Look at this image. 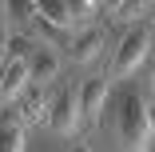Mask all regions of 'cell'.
Returning a JSON list of instances; mask_svg holds the SVG:
<instances>
[{
	"label": "cell",
	"mask_w": 155,
	"mask_h": 152,
	"mask_svg": "<svg viewBox=\"0 0 155 152\" xmlns=\"http://www.w3.org/2000/svg\"><path fill=\"white\" fill-rule=\"evenodd\" d=\"M147 52H151V32L143 24H135L127 36L119 40V48H115V64H111V72L115 76H131L143 60H147Z\"/></svg>",
	"instance_id": "obj_3"
},
{
	"label": "cell",
	"mask_w": 155,
	"mask_h": 152,
	"mask_svg": "<svg viewBox=\"0 0 155 152\" xmlns=\"http://www.w3.org/2000/svg\"><path fill=\"white\" fill-rule=\"evenodd\" d=\"M28 24H32V32H36L40 40H48V44H56V36H60V28H56L52 20H44V16H32Z\"/></svg>",
	"instance_id": "obj_15"
},
{
	"label": "cell",
	"mask_w": 155,
	"mask_h": 152,
	"mask_svg": "<svg viewBox=\"0 0 155 152\" xmlns=\"http://www.w3.org/2000/svg\"><path fill=\"white\" fill-rule=\"evenodd\" d=\"M119 140L127 152H147L151 144V128H147V100L127 92L123 96V112H119Z\"/></svg>",
	"instance_id": "obj_1"
},
{
	"label": "cell",
	"mask_w": 155,
	"mask_h": 152,
	"mask_svg": "<svg viewBox=\"0 0 155 152\" xmlns=\"http://www.w3.org/2000/svg\"><path fill=\"white\" fill-rule=\"evenodd\" d=\"M4 52H8V60H28L36 52V40L28 36V32H8V40H4Z\"/></svg>",
	"instance_id": "obj_11"
},
{
	"label": "cell",
	"mask_w": 155,
	"mask_h": 152,
	"mask_svg": "<svg viewBox=\"0 0 155 152\" xmlns=\"http://www.w3.org/2000/svg\"><path fill=\"white\" fill-rule=\"evenodd\" d=\"M56 76H60L56 48H36L32 56H28V84H40V88H48Z\"/></svg>",
	"instance_id": "obj_8"
},
{
	"label": "cell",
	"mask_w": 155,
	"mask_h": 152,
	"mask_svg": "<svg viewBox=\"0 0 155 152\" xmlns=\"http://www.w3.org/2000/svg\"><path fill=\"white\" fill-rule=\"evenodd\" d=\"M111 12H115V20H135V16L147 12V0H119Z\"/></svg>",
	"instance_id": "obj_14"
},
{
	"label": "cell",
	"mask_w": 155,
	"mask_h": 152,
	"mask_svg": "<svg viewBox=\"0 0 155 152\" xmlns=\"http://www.w3.org/2000/svg\"><path fill=\"white\" fill-rule=\"evenodd\" d=\"M147 8H155V0H147Z\"/></svg>",
	"instance_id": "obj_21"
},
{
	"label": "cell",
	"mask_w": 155,
	"mask_h": 152,
	"mask_svg": "<svg viewBox=\"0 0 155 152\" xmlns=\"http://www.w3.org/2000/svg\"><path fill=\"white\" fill-rule=\"evenodd\" d=\"M104 104H107V76L80 80V124H100Z\"/></svg>",
	"instance_id": "obj_4"
},
{
	"label": "cell",
	"mask_w": 155,
	"mask_h": 152,
	"mask_svg": "<svg viewBox=\"0 0 155 152\" xmlns=\"http://www.w3.org/2000/svg\"><path fill=\"white\" fill-rule=\"evenodd\" d=\"M151 88H155V72H151Z\"/></svg>",
	"instance_id": "obj_22"
},
{
	"label": "cell",
	"mask_w": 155,
	"mask_h": 152,
	"mask_svg": "<svg viewBox=\"0 0 155 152\" xmlns=\"http://www.w3.org/2000/svg\"><path fill=\"white\" fill-rule=\"evenodd\" d=\"M36 16L52 20L56 28H68V24H72V20H68V4H64V0H36Z\"/></svg>",
	"instance_id": "obj_12"
},
{
	"label": "cell",
	"mask_w": 155,
	"mask_h": 152,
	"mask_svg": "<svg viewBox=\"0 0 155 152\" xmlns=\"http://www.w3.org/2000/svg\"><path fill=\"white\" fill-rule=\"evenodd\" d=\"M24 144H28V128L16 116L0 120V152H24Z\"/></svg>",
	"instance_id": "obj_9"
},
{
	"label": "cell",
	"mask_w": 155,
	"mask_h": 152,
	"mask_svg": "<svg viewBox=\"0 0 155 152\" xmlns=\"http://www.w3.org/2000/svg\"><path fill=\"white\" fill-rule=\"evenodd\" d=\"M24 88H28V60H8L0 68V104H16Z\"/></svg>",
	"instance_id": "obj_7"
},
{
	"label": "cell",
	"mask_w": 155,
	"mask_h": 152,
	"mask_svg": "<svg viewBox=\"0 0 155 152\" xmlns=\"http://www.w3.org/2000/svg\"><path fill=\"white\" fill-rule=\"evenodd\" d=\"M0 16H4V0H0Z\"/></svg>",
	"instance_id": "obj_20"
},
{
	"label": "cell",
	"mask_w": 155,
	"mask_h": 152,
	"mask_svg": "<svg viewBox=\"0 0 155 152\" xmlns=\"http://www.w3.org/2000/svg\"><path fill=\"white\" fill-rule=\"evenodd\" d=\"M147 128H151V136H155V100H147Z\"/></svg>",
	"instance_id": "obj_16"
},
{
	"label": "cell",
	"mask_w": 155,
	"mask_h": 152,
	"mask_svg": "<svg viewBox=\"0 0 155 152\" xmlns=\"http://www.w3.org/2000/svg\"><path fill=\"white\" fill-rule=\"evenodd\" d=\"M32 16H36V0H4V20L12 32H20Z\"/></svg>",
	"instance_id": "obj_10"
},
{
	"label": "cell",
	"mask_w": 155,
	"mask_h": 152,
	"mask_svg": "<svg viewBox=\"0 0 155 152\" xmlns=\"http://www.w3.org/2000/svg\"><path fill=\"white\" fill-rule=\"evenodd\" d=\"M44 112H48V88L28 84L24 92L16 96V120L28 128V124H36V120H44Z\"/></svg>",
	"instance_id": "obj_6"
},
{
	"label": "cell",
	"mask_w": 155,
	"mask_h": 152,
	"mask_svg": "<svg viewBox=\"0 0 155 152\" xmlns=\"http://www.w3.org/2000/svg\"><path fill=\"white\" fill-rule=\"evenodd\" d=\"M68 152H91V148H87V144H84V140H76V144H72V148H68Z\"/></svg>",
	"instance_id": "obj_18"
},
{
	"label": "cell",
	"mask_w": 155,
	"mask_h": 152,
	"mask_svg": "<svg viewBox=\"0 0 155 152\" xmlns=\"http://www.w3.org/2000/svg\"><path fill=\"white\" fill-rule=\"evenodd\" d=\"M8 32H12V28H8V20L0 16V48H4V40H8Z\"/></svg>",
	"instance_id": "obj_17"
},
{
	"label": "cell",
	"mask_w": 155,
	"mask_h": 152,
	"mask_svg": "<svg viewBox=\"0 0 155 152\" xmlns=\"http://www.w3.org/2000/svg\"><path fill=\"white\" fill-rule=\"evenodd\" d=\"M4 64H8V52H4V48H0V68H4Z\"/></svg>",
	"instance_id": "obj_19"
},
{
	"label": "cell",
	"mask_w": 155,
	"mask_h": 152,
	"mask_svg": "<svg viewBox=\"0 0 155 152\" xmlns=\"http://www.w3.org/2000/svg\"><path fill=\"white\" fill-rule=\"evenodd\" d=\"M104 44H107V32H104L100 24H91V28H84V32H76V36H72L68 56L76 60V64H91V60H100Z\"/></svg>",
	"instance_id": "obj_5"
},
{
	"label": "cell",
	"mask_w": 155,
	"mask_h": 152,
	"mask_svg": "<svg viewBox=\"0 0 155 152\" xmlns=\"http://www.w3.org/2000/svg\"><path fill=\"white\" fill-rule=\"evenodd\" d=\"M68 4V20L72 24H87L91 12H96V0H64Z\"/></svg>",
	"instance_id": "obj_13"
},
{
	"label": "cell",
	"mask_w": 155,
	"mask_h": 152,
	"mask_svg": "<svg viewBox=\"0 0 155 152\" xmlns=\"http://www.w3.org/2000/svg\"><path fill=\"white\" fill-rule=\"evenodd\" d=\"M44 124L60 136H68L80 128V80L64 84L56 96H48V112H44Z\"/></svg>",
	"instance_id": "obj_2"
}]
</instances>
